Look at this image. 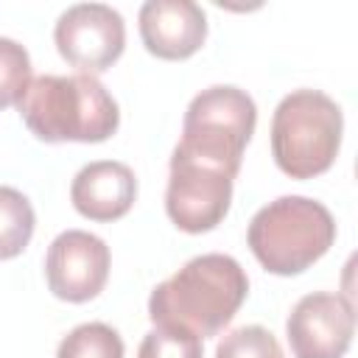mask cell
<instances>
[{"mask_svg": "<svg viewBox=\"0 0 358 358\" xmlns=\"http://www.w3.org/2000/svg\"><path fill=\"white\" fill-rule=\"evenodd\" d=\"M232 182L235 173H229L227 168L173 148L165 190L168 218L173 221V227L190 235L215 229L229 213Z\"/></svg>", "mask_w": 358, "mask_h": 358, "instance_id": "obj_6", "label": "cell"}, {"mask_svg": "<svg viewBox=\"0 0 358 358\" xmlns=\"http://www.w3.org/2000/svg\"><path fill=\"white\" fill-rule=\"evenodd\" d=\"M123 338L103 322H84L73 327L56 350V358H123Z\"/></svg>", "mask_w": 358, "mask_h": 358, "instance_id": "obj_13", "label": "cell"}, {"mask_svg": "<svg viewBox=\"0 0 358 358\" xmlns=\"http://www.w3.org/2000/svg\"><path fill=\"white\" fill-rule=\"evenodd\" d=\"M137 199V176L126 162L95 159L84 165L70 185V201L78 215L106 224L123 218Z\"/></svg>", "mask_w": 358, "mask_h": 358, "instance_id": "obj_11", "label": "cell"}, {"mask_svg": "<svg viewBox=\"0 0 358 358\" xmlns=\"http://www.w3.org/2000/svg\"><path fill=\"white\" fill-rule=\"evenodd\" d=\"M137 20L145 50L165 62L190 59L207 39V14L193 0H148Z\"/></svg>", "mask_w": 358, "mask_h": 358, "instance_id": "obj_10", "label": "cell"}, {"mask_svg": "<svg viewBox=\"0 0 358 358\" xmlns=\"http://www.w3.org/2000/svg\"><path fill=\"white\" fill-rule=\"evenodd\" d=\"M336 241L330 210L308 196H280L260 207L246 229L257 263L280 277L302 274L322 260Z\"/></svg>", "mask_w": 358, "mask_h": 358, "instance_id": "obj_3", "label": "cell"}, {"mask_svg": "<svg viewBox=\"0 0 358 358\" xmlns=\"http://www.w3.org/2000/svg\"><path fill=\"white\" fill-rule=\"evenodd\" d=\"M17 109L31 134L45 143H103L120 126L117 101L87 73L31 78Z\"/></svg>", "mask_w": 358, "mask_h": 358, "instance_id": "obj_2", "label": "cell"}, {"mask_svg": "<svg viewBox=\"0 0 358 358\" xmlns=\"http://www.w3.org/2000/svg\"><path fill=\"white\" fill-rule=\"evenodd\" d=\"M137 358H204V352L201 338L176 327L154 324V330L145 333V338L140 341Z\"/></svg>", "mask_w": 358, "mask_h": 358, "instance_id": "obj_16", "label": "cell"}, {"mask_svg": "<svg viewBox=\"0 0 358 358\" xmlns=\"http://www.w3.org/2000/svg\"><path fill=\"white\" fill-rule=\"evenodd\" d=\"M294 358H344L355 336L352 302L341 294H305L285 322Z\"/></svg>", "mask_w": 358, "mask_h": 358, "instance_id": "obj_9", "label": "cell"}, {"mask_svg": "<svg viewBox=\"0 0 358 358\" xmlns=\"http://www.w3.org/2000/svg\"><path fill=\"white\" fill-rule=\"evenodd\" d=\"M36 227L34 207L17 187L0 185V260H11L25 252Z\"/></svg>", "mask_w": 358, "mask_h": 358, "instance_id": "obj_12", "label": "cell"}, {"mask_svg": "<svg viewBox=\"0 0 358 358\" xmlns=\"http://www.w3.org/2000/svg\"><path fill=\"white\" fill-rule=\"evenodd\" d=\"M59 56L87 76L109 70L126 48V22L106 3H76L53 25Z\"/></svg>", "mask_w": 358, "mask_h": 358, "instance_id": "obj_7", "label": "cell"}, {"mask_svg": "<svg viewBox=\"0 0 358 358\" xmlns=\"http://www.w3.org/2000/svg\"><path fill=\"white\" fill-rule=\"evenodd\" d=\"M341 106L322 90L288 92L271 117V157L291 179H313L333 168L341 148Z\"/></svg>", "mask_w": 358, "mask_h": 358, "instance_id": "obj_4", "label": "cell"}, {"mask_svg": "<svg viewBox=\"0 0 358 358\" xmlns=\"http://www.w3.org/2000/svg\"><path fill=\"white\" fill-rule=\"evenodd\" d=\"M257 106L252 95L232 84L201 90L185 112L179 151L227 168L238 176L243 151L255 134Z\"/></svg>", "mask_w": 358, "mask_h": 358, "instance_id": "obj_5", "label": "cell"}, {"mask_svg": "<svg viewBox=\"0 0 358 358\" xmlns=\"http://www.w3.org/2000/svg\"><path fill=\"white\" fill-rule=\"evenodd\" d=\"M109 266L112 255L103 238L87 229H64L50 241L45 255L48 288L56 299L76 305L90 302L103 291Z\"/></svg>", "mask_w": 358, "mask_h": 358, "instance_id": "obj_8", "label": "cell"}, {"mask_svg": "<svg viewBox=\"0 0 358 358\" xmlns=\"http://www.w3.org/2000/svg\"><path fill=\"white\" fill-rule=\"evenodd\" d=\"M215 358H285V352L271 330L260 324H243L218 341Z\"/></svg>", "mask_w": 358, "mask_h": 358, "instance_id": "obj_15", "label": "cell"}, {"mask_svg": "<svg viewBox=\"0 0 358 358\" xmlns=\"http://www.w3.org/2000/svg\"><path fill=\"white\" fill-rule=\"evenodd\" d=\"M249 277L243 266L221 252L187 260L148 296V319L185 330L196 338L218 336L246 302Z\"/></svg>", "mask_w": 358, "mask_h": 358, "instance_id": "obj_1", "label": "cell"}, {"mask_svg": "<svg viewBox=\"0 0 358 358\" xmlns=\"http://www.w3.org/2000/svg\"><path fill=\"white\" fill-rule=\"evenodd\" d=\"M31 84V56L8 36H0V109L17 106Z\"/></svg>", "mask_w": 358, "mask_h": 358, "instance_id": "obj_14", "label": "cell"}]
</instances>
